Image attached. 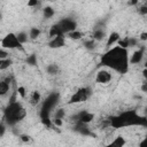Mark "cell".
I'll list each match as a JSON object with an SVG mask.
<instances>
[{"instance_id":"1","label":"cell","mask_w":147,"mask_h":147,"mask_svg":"<svg viewBox=\"0 0 147 147\" xmlns=\"http://www.w3.org/2000/svg\"><path fill=\"white\" fill-rule=\"evenodd\" d=\"M101 64L106 65L119 74H125L129 69L127 49L116 46L107 51L101 57Z\"/></svg>"},{"instance_id":"2","label":"cell","mask_w":147,"mask_h":147,"mask_svg":"<svg viewBox=\"0 0 147 147\" xmlns=\"http://www.w3.org/2000/svg\"><path fill=\"white\" fill-rule=\"evenodd\" d=\"M22 107V105L18 102V101H13L9 103V106L6 108V111H5V119L6 122L9 124V125H14L16 124V114H17V110Z\"/></svg>"},{"instance_id":"3","label":"cell","mask_w":147,"mask_h":147,"mask_svg":"<svg viewBox=\"0 0 147 147\" xmlns=\"http://www.w3.org/2000/svg\"><path fill=\"white\" fill-rule=\"evenodd\" d=\"M1 46L5 49H14V48H22V44L18 41L15 33L6 34L1 40Z\"/></svg>"},{"instance_id":"4","label":"cell","mask_w":147,"mask_h":147,"mask_svg":"<svg viewBox=\"0 0 147 147\" xmlns=\"http://www.w3.org/2000/svg\"><path fill=\"white\" fill-rule=\"evenodd\" d=\"M92 92L90 87H82L79 88L75 94L71 95L70 98V103H78V102H84L91 96Z\"/></svg>"},{"instance_id":"5","label":"cell","mask_w":147,"mask_h":147,"mask_svg":"<svg viewBox=\"0 0 147 147\" xmlns=\"http://www.w3.org/2000/svg\"><path fill=\"white\" fill-rule=\"evenodd\" d=\"M59 24H60V26H61L63 33H68V32H70V31H74V30H76V28H77L76 22H75L74 20H71V18H64V20H62Z\"/></svg>"},{"instance_id":"6","label":"cell","mask_w":147,"mask_h":147,"mask_svg":"<svg viewBox=\"0 0 147 147\" xmlns=\"http://www.w3.org/2000/svg\"><path fill=\"white\" fill-rule=\"evenodd\" d=\"M113 76L109 71L107 70H100L98 74H96V77H95V80L96 83H100V84H107L111 80Z\"/></svg>"},{"instance_id":"7","label":"cell","mask_w":147,"mask_h":147,"mask_svg":"<svg viewBox=\"0 0 147 147\" xmlns=\"http://www.w3.org/2000/svg\"><path fill=\"white\" fill-rule=\"evenodd\" d=\"M75 118H76V121H78V122L88 124V123H91V122L94 119V114L88 113V111H82V113H79Z\"/></svg>"},{"instance_id":"8","label":"cell","mask_w":147,"mask_h":147,"mask_svg":"<svg viewBox=\"0 0 147 147\" xmlns=\"http://www.w3.org/2000/svg\"><path fill=\"white\" fill-rule=\"evenodd\" d=\"M64 44H65L64 37H63V34H61V36H56V37L51 38V41L48 42V46L51 48H60V47H63Z\"/></svg>"},{"instance_id":"9","label":"cell","mask_w":147,"mask_h":147,"mask_svg":"<svg viewBox=\"0 0 147 147\" xmlns=\"http://www.w3.org/2000/svg\"><path fill=\"white\" fill-rule=\"evenodd\" d=\"M142 59H144V48H140V49L136 51V52L131 55L130 63H132V64H138V63L141 62Z\"/></svg>"},{"instance_id":"10","label":"cell","mask_w":147,"mask_h":147,"mask_svg":"<svg viewBox=\"0 0 147 147\" xmlns=\"http://www.w3.org/2000/svg\"><path fill=\"white\" fill-rule=\"evenodd\" d=\"M49 37L51 38H53V37H56V36H61V34H64L63 32H62V29H61V26H60V24L57 23V24H53L52 26H51V29H49Z\"/></svg>"},{"instance_id":"11","label":"cell","mask_w":147,"mask_h":147,"mask_svg":"<svg viewBox=\"0 0 147 147\" xmlns=\"http://www.w3.org/2000/svg\"><path fill=\"white\" fill-rule=\"evenodd\" d=\"M105 36L106 34H105V31L102 30V28H95L94 31H93V34H92V39L100 41L105 38Z\"/></svg>"},{"instance_id":"12","label":"cell","mask_w":147,"mask_h":147,"mask_svg":"<svg viewBox=\"0 0 147 147\" xmlns=\"http://www.w3.org/2000/svg\"><path fill=\"white\" fill-rule=\"evenodd\" d=\"M9 82H10V79H6V80L0 82V96L7 94V92L9 91Z\"/></svg>"},{"instance_id":"13","label":"cell","mask_w":147,"mask_h":147,"mask_svg":"<svg viewBox=\"0 0 147 147\" xmlns=\"http://www.w3.org/2000/svg\"><path fill=\"white\" fill-rule=\"evenodd\" d=\"M118 39H119V34H118L117 32L110 33V36L108 37V40H107V46H108V47L113 46L114 44H116V42L118 41Z\"/></svg>"},{"instance_id":"14","label":"cell","mask_w":147,"mask_h":147,"mask_svg":"<svg viewBox=\"0 0 147 147\" xmlns=\"http://www.w3.org/2000/svg\"><path fill=\"white\" fill-rule=\"evenodd\" d=\"M40 100H41V95H40V93L39 92H32V94H31V98H30V105H32V106H37L39 102H40Z\"/></svg>"},{"instance_id":"15","label":"cell","mask_w":147,"mask_h":147,"mask_svg":"<svg viewBox=\"0 0 147 147\" xmlns=\"http://www.w3.org/2000/svg\"><path fill=\"white\" fill-rule=\"evenodd\" d=\"M126 144V141H125V139L123 138V137H121V136H118V137H116L115 139H114V141H111L110 142V146H116V147H122V146H124Z\"/></svg>"},{"instance_id":"16","label":"cell","mask_w":147,"mask_h":147,"mask_svg":"<svg viewBox=\"0 0 147 147\" xmlns=\"http://www.w3.org/2000/svg\"><path fill=\"white\" fill-rule=\"evenodd\" d=\"M67 34H68V37H69L70 39H72V40H79V39L83 37V33H82L80 31H77V30L70 31V32H68Z\"/></svg>"},{"instance_id":"17","label":"cell","mask_w":147,"mask_h":147,"mask_svg":"<svg viewBox=\"0 0 147 147\" xmlns=\"http://www.w3.org/2000/svg\"><path fill=\"white\" fill-rule=\"evenodd\" d=\"M11 63H13L11 60L8 59V57H7V59H0V70H6V69H8Z\"/></svg>"},{"instance_id":"18","label":"cell","mask_w":147,"mask_h":147,"mask_svg":"<svg viewBox=\"0 0 147 147\" xmlns=\"http://www.w3.org/2000/svg\"><path fill=\"white\" fill-rule=\"evenodd\" d=\"M59 67H57V64H55V63H52V64H49V65H47V68H46V71L49 74V75H56L57 72H59Z\"/></svg>"},{"instance_id":"19","label":"cell","mask_w":147,"mask_h":147,"mask_svg":"<svg viewBox=\"0 0 147 147\" xmlns=\"http://www.w3.org/2000/svg\"><path fill=\"white\" fill-rule=\"evenodd\" d=\"M39 34H40V30L38 28H31L30 31H29V37L31 39H33V40L37 39L39 37Z\"/></svg>"},{"instance_id":"20","label":"cell","mask_w":147,"mask_h":147,"mask_svg":"<svg viewBox=\"0 0 147 147\" xmlns=\"http://www.w3.org/2000/svg\"><path fill=\"white\" fill-rule=\"evenodd\" d=\"M44 16L46 17V18H51L54 14H55V11H54V9L52 8V7H46V8H44Z\"/></svg>"},{"instance_id":"21","label":"cell","mask_w":147,"mask_h":147,"mask_svg":"<svg viewBox=\"0 0 147 147\" xmlns=\"http://www.w3.org/2000/svg\"><path fill=\"white\" fill-rule=\"evenodd\" d=\"M84 47L88 51H92L95 48V42H94V39H90V40H86L84 41Z\"/></svg>"},{"instance_id":"22","label":"cell","mask_w":147,"mask_h":147,"mask_svg":"<svg viewBox=\"0 0 147 147\" xmlns=\"http://www.w3.org/2000/svg\"><path fill=\"white\" fill-rule=\"evenodd\" d=\"M16 37L21 44H24L25 41H28V33L26 32H18V34H16Z\"/></svg>"},{"instance_id":"23","label":"cell","mask_w":147,"mask_h":147,"mask_svg":"<svg viewBox=\"0 0 147 147\" xmlns=\"http://www.w3.org/2000/svg\"><path fill=\"white\" fill-rule=\"evenodd\" d=\"M117 44H118V46L119 47H123V48H127L129 47V37H125V38H123V39H118V41H117Z\"/></svg>"},{"instance_id":"24","label":"cell","mask_w":147,"mask_h":147,"mask_svg":"<svg viewBox=\"0 0 147 147\" xmlns=\"http://www.w3.org/2000/svg\"><path fill=\"white\" fill-rule=\"evenodd\" d=\"M26 62L29 63V64H31V65H36L37 64V57H36V55H29L28 56V59H26Z\"/></svg>"},{"instance_id":"25","label":"cell","mask_w":147,"mask_h":147,"mask_svg":"<svg viewBox=\"0 0 147 147\" xmlns=\"http://www.w3.org/2000/svg\"><path fill=\"white\" fill-rule=\"evenodd\" d=\"M64 115H65V113H64V110L63 109H57L56 111H55V115H54V118H63L64 117Z\"/></svg>"},{"instance_id":"26","label":"cell","mask_w":147,"mask_h":147,"mask_svg":"<svg viewBox=\"0 0 147 147\" xmlns=\"http://www.w3.org/2000/svg\"><path fill=\"white\" fill-rule=\"evenodd\" d=\"M17 94H18L21 98H25V95H26L25 87H24V86H20V87L17 88Z\"/></svg>"},{"instance_id":"27","label":"cell","mask_w":147,"mask_h":147,"mask_svg":"<svg viewBox=\"0 0 147 147\" xmlns=\"http://www.w3.org/2000/svg\"><path fill=\"white\" fill-rule=\"evenodd\" d=\"M138 11H139V14H141V15H147V7L145 6V5H142V6H140L139 8H138Z\"/></svg>"},{"instance_id":"28","label":"cell","mask_w":147,"mask_h":147,"mask_svg":"<svg viewBox=\"0 0 147 147\" xmlns=\"http://www.w3.org/2000/svg\"><path fill=\"white\" fill-rule=\"evenodd\" d=\"M39 5V0H28V7H37Z\"/></svg>"},{"instance_id":"29","label":"cell","mask_w":147,"mask_h":147,"mask_svg":"<svg viewBox=\"0 0 147 147\" xmlns=\"http://www.w3.org/2000/svg\"><path fill=\"white\" fill-rule=\"evenodd\" d=\"M8 52L5 49V48H2V49H0V59H7L8 57Z\"/></svg>"},{"instance_id":"30","label":"cell","mask_w":147,"mask_h":147,"mask_svg":"<svg viewBox=\"0 0 147 147\" xmlns=\"http://www.w3.org/2000/svg\"><path fill=\"white\" fill-rule=\"evenodd\" d=\"M20 139H21L23 142H29V141H30V137L26 136V134H22V136H20Z\"/></svg>"},{"instance_id":"31","label":"cell","mask_w":147,"mask_h":147,"mask_svg":"<svg viewBox=\"0 0 147 147\" xmlns=\"http://www.w3.org/2000/svg\"><path fill=\"white\" fill-rule=\"evenodd\" d=\"M139 39H140L141 41H146V40H147V32H142V33L140 34Z\"/></svg>"},{"instance_id":"32","label":"cell","mask_w":147,"mask_h":147,"mask_svg":"<svg viewBox=\"0 0 147 147\" xmlns=\"http://www.w3.org/2000/svg\"><path fill=\"white\" fill-rule=\"evenodd\" d=\"M5 131H6V127L2 123H0V137H2L5 134Z\"/></svg>"},{"instance_id":"33","label":"cell","mask_w":147,"mask_h":147,"mask_svg":"<svg viewBox=\"0 0 147 147\" xmlns=\"http://www.w3.org/2000/svg\"><path fill=\"white\" fill-rule=\"evenodd\" d=\"M138 1H139V0H130L127 3H129L130 6H134V5H137V3H138Z\"/></svg>"},{"instance_id":"34","label":"cell","mask_w":147,"mask_h":147,"mask_svg":"<svg viewBox=\"0 0 147 147\" xmlns=\"http://www.w3.org/2000/svg\"><path fill=\"white\" fill-rule=\"evenodd\" d=\"M141 90H142V92H147V83H144V84H142Z\"/></svg>"},{"instance_id":"35","label":"cell","mask_w":147,"mask_h":147,"mask_svg":"<svg viewBox=\"0 0 147 147\" xmlns=\"http://www.w3.org/2000/svg\"><path fill=\"white\" fill-rule=\"evenodd\" d=\"M48 1H55V0H48Z\"/></svg>"},{"instance_id":"36","label":"cell","mask_w":147,"mask_h":147,"mask_svg":"<svg viewBox=\"0 0 147 147\" xmlns=\"http://www.w3.org/2000/svg\"><path fill=\"white\" fill-rule=\"evenodd\" d=\"M0 20H1V14H0Z\"/></svg>"}]
</instances>
